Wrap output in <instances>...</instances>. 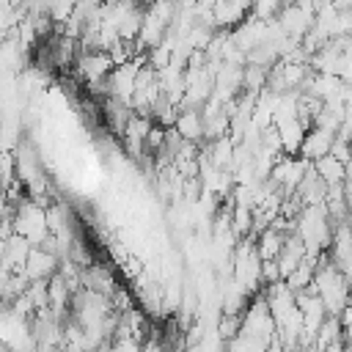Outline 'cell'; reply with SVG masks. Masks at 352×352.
Masks as SVG:
<instances>
[{
	"label": "cell",
	"instance_id": "6da1fadb",
	"mask_svg": "<svg viewBox=\"0 0 352 352\" xmlns=\"http://www.w3.org/2000/svg\"><path fill=\"white\" fill-rule=\"evenodd\" d=\"M14 234H22L30 245H41V239L50 234L47 231V217H44V206L36 204L33 198H22L16 204L14 212Z\"/></svg>",
	"mask_w": 352,
	"mask_h": 352
},
{
	"label": "cell",
	"instance_id": "7a4b0ae2",
	"mask_svg": "<svg viewBox=\"0 0 352 352\" xmlns=\"http://www.w3.org/2000/svg\"><path fill=\"white\" fill-rule=\"evenodd\" d=\"M311 168V160H305V157H294V154H280L275 162H272V170H270V182L275 184V187H280L283 190V195L286 192H292L297 184H300V179L305 176V170Z\"/></svg>",
	"mask_w": 352,
	"mask_h": 352
},
{
	"label": "cell",
	"instance_id": "3957f363",
	"mask_svg": "<svg viewBox=\"0 0 352 352\" xmlns=\"http://www.w3.org/2000/svg\"><path fill=\"white\" fill-rule=\"evenodd\" d=\"M275 19L280 22V28H283L286 36L302 38V36L308 33V28L314 25V8L300 6V3L292 0V3H283V6H280V11H278Z\"/></svg>",
	"mask_w": 352,
	"mask_h": 352
},
{
	"label": "cell",
	"instance_id": "277c9868",
	"mask_svg": "<svg viewBox=\"0 0 352 352\" xmlns=\"http://www.w3.org/2000/svg\"><path fill=\"white\" fill-rule=\"evenodd\" d=\"M110 69H113V60H110L107 50H85V52L77 58V74H80V80H85V82L104 80Z\"/></svg>",
	"mask_w": 352,
	"mask_h": 352
},
{
	"label": "cell",
	"instance_id": "5b68a950",
	"mask_svg": "<svg viewBox=\"0 0 352 352\" xmlns=\"http://www.w3.org/2000/svg\"><path fill=\"white\" fill-rule=\"evenodd\" d=\"M333 138H336V132H333V129L319 126V124H311V126L305 129V135H302V143H300L297 154L314 162L316 157H322V154H327V151H330Z\"/></svg>",
	"mask_w": 352,
	"mask_h": 352
},
{
	"label": "cell",
	"instance_id": "8992f818",
	"mask_svg": "<svg viewBox=\"0 0 352 352\" xmlns=\"http://www.w3.org/2000/svg\"><path fill=\"white\" fill-rule=\"evenodd\" d=\"M58 267V256L44 250L41 245H30L28 250V258L22 264V272L28 275V280H36V278H50Z\"/></svg>",
	"mask_w": 352,
	"mask_h": 352
},
{
	"label": "cell",
	"instance_id": "52a82bcc",
	"mask_svg": "<svg viewBox=\"0 0 352 352\" xmlns=\"http://www.w3.org/2000/svg\"><path fill=\"white\" fill-rule=\"evenodd\" d=\"M173 129L184 140L201 143L204 140V118H201V110L198 107H179V113L173 118Z\"/></svg>",
	"mask_w": 352,
	"mask_h": 352
},
{
	"label": "cell",
	"instance_id": "ba28073f",
	"mask_svg": "<svg viewBox=\"0 0 352 352\" xmlns=\"http://www.w3.org/2000/svg\"><path fill=\"white\" fill-rule=\"evenodd\" d=\"M275 129H278L280 151L283 154H297V148L302 143V135H305V126L297 118H283V121H275Z\"/></svg>",
	"mask_w": 352,
	"mask_h": 352
},
{
	"label": "cell",
	"instance_id": "9c48e42d",
	"mask_svg": "<svg viewBox=\"0 0 352 352\" xmlns=\"http://www.w3.org/2000/svg\"><path fill=\"white\" fill-rule=\"evenodd\" d=\"M311 165H314L316 176H319L324 184H336V182H344V179H346V162H341V160L333 157L330 151L322 154V157H316Z\"/></svg>",
	"mask_w": 352,
	"mask_h": 352
},
{
	"label": "cell",
	"instance_id": "30bf717a",
	"mask_svg": "<svg viewBox=\"0 0 352 352\" xmlns=\"http://www.w3.org/2000/svg\"><path fill=\"white\" fill-rule=\"evenodd\" d=\"M28 250H30V242L22 236V234H11L6 236V245H3V256L0 261L11 270H22L25 258H28Z\"/></svg>",
	"mask_w": 352,
	"mask_h": 352
},
{
	"label": "cell",
	"instance_id": "8fae6325",
	"mask_svg": "<svg viewBox=\"0 0 352 352\" xmlns=\"http://www.w3.org/2000/svg\"><path fill=\"white\" fill-rule=\"evenodd\" d=\"M140 272H143V267H140V261H138V258L124 261V275H126V278H138Z\"/></svg>",
	"mask_w": 352,
	"mask_h": 352
},
{
	"label": "cell",
	"instance_id": "7c38bea8",
	"mask_svg": "<svg viewBox=\"0 0 352 352\" xmlns=\"http://www.w3.org/2000/svg\"><path fill=\"white\" fill-rule=\"evenodd\" d=\"M330 6H333L336 11H349V8H352V0H330Z\"/></svg>",
	"mask_w": 352,
	"mask_h": 352
}]
</instances>
